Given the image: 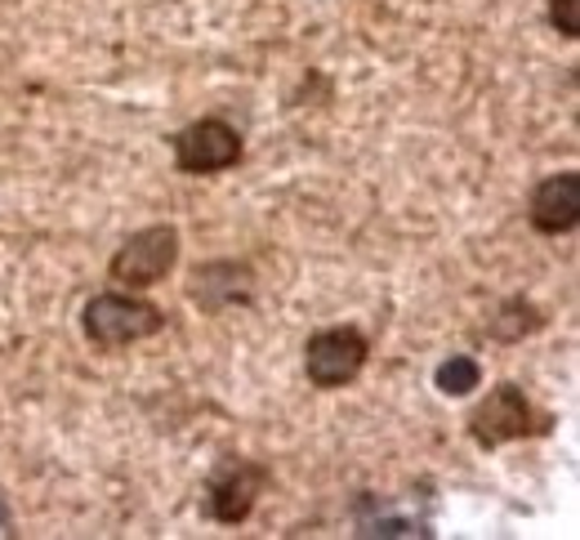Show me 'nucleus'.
I'll list each match as a JSON object with an SVG mask.
<instances>
[{"label": "nucleus", "mask_w": 580, "mask_h": 540, "mask_svg": "<svg viewBox=\"0 0 580 540\" xmlns=\"http://www.w3.org/2000/svg\"><path fill=\"white\" fill-rule=\"evenodd\" d=\"M536 326H541V313L531 309L527 300H505L500 313L492 317V335L496 339H522V335H531Z\"/></svg>", "instance_id": "nucleus-10"}, {"label": "nucleus", "mask_w": 580, "mask_h": 540, "mask_svg": "<svg viewBox=\"0 0 580 540\" xmlns=\"http://www.w3.org/2000/svg\"><path fill=\"white\" fill-rule=\"evenodd\" d=\"M469 433H473L478 447H500V442L541 433V424L527 403V393L518 384H500L487 393V403H478V411L469 416Z\"/></svg>", "instance_id": "nucleus-5"}, {"label": "nucleus", "mask_w": 580, "mask_h": 540, "mask_svg": "<svg viewBox=\"0 0 580 540\" xmlns=\"http://www.w3.org/2000/svg\"><path fill=\"white\" fill-rule=\"evenodd\" d=\"M366 335L353 331V326H335V331H322L304 344V371L317 388H345L349 380L362 375L366 367Z\"/></svg>", "instance_id": "nucleus-3"}, {"label": "nucleus", "mask_w": 580, "mask_h": 540, "mask_svg": "<svg viewBox=\"0 0 580 540\" xmlns=\"http://www.w3.org/2000/svg\"><path fill=\"white\" fill-rule=\"evenodd\" d=\"M362 536H420V523L394 518V514H379L375 523H362Z\"/></svg>", "instance_id": "nucleus-12"}, {"label": "nucleus", "mask_w": 580, "mask_h": 540, "mask_svg": "<svg viewBox=\"0 0 580 540\" xmlns=\"http://www.w3.org/2000/svg\"><path fill=\"white\" fill-rule=\"evenodd\" d=\"M549 14H554V27L576 40L580 36V0H549Z\"/></svg>", "instance_id": "nucleus-11"}, {"label": "nucleus", "mask_w": 580, "mask_h": 540, "mask_svg": "<svg viewBox=\"0 0 580 540\" xmlns=\"http://www.w3.org/2000/svg\"><path fill=\"white\" fill-rule=\"evenodd\" d=\"M531 228L536 232H571L580 224V175L576 170H563V175H549L536 192H531Z\"/></svg>", "instance_id": "nucleus-8"}, {"label": "nucleus", "mask_w": 580, "mask_h": 540, "mask_svg": "<svg viewBox=\"0 0 580 540\" xmlns=\"http://www.w3.org/2000/svg\"><path fill=\"white\" fill-rule=\"evenodd\" d=\"M179 264V228L174 224H153V228H138L121 251L112 255L108 273L112 281L143 290V286H157L170 268Z\"/></svg>", "instance_id": "nucleus-2"}, {"label": "nucleus", "mask_w": 580, "mask_h": 540, "mask_svg": "<svg viewBox=\"0 0 580 540\" xmlns=\"http://www.w3.org/2000/svg\"><path fill=\"white\" fill-rule=\"evenodd\" d=\"M268 482V469L255 460H219L206 478V509L215 523H246L259 491Z\"/></svg>", "instance_id": "nucleus-4"}, {"label": "nucleus", "mask_w": 580, "mask_h": 540, "mask_svg": "<svg viewBox=\"0 0 580 540\" xmlns=\"http://www.w3.org/2000/svg\"><path fill=\"white\" fill-rule=\"evenodd\" d=\"M433 384H438L447 398H464V393H473L482 384V367L473 358H447L438 371H433Z\"/></svg>", "instance_id": "nucleus-9"}, {"label": "nucleus", "mask_w": 580, "mask_h": 540, "mask_svg": "<svg viewBox=\"0 0 580 540\" xmlns=\"http://www.w3.org/2000/svg\"><path fill=\"white\" fill-rule=\"evenodd\" d=\"M237 157H241V134L219 117L192 121L188 130L174 134V166L183 175H215L237 166Z\"/></svg>", "instance_id": "nucleus-6"}, {"label": "nucleus", "mask_w": 580, "mask_h": 540, "mask_svg": "<svg viewBox=\"0 0 580 540\" xmlns=\"http://www.w3.org/2000/svg\"><path fill=\"white\" fill-rule=\"evenodd\" d=\"M166 326V313L134 295H94L85 304V335L99 349H121V344L153 339Z\"/></svg>", "instance_id": "nucleus-1"}, {"label": "nucleus", "mask_w": 580, "mask_h": 540, "mask_svg": "<svg viewBox=\"0 0 580 540\" xmlns=\"http://www.w3.org/2000/svg\"><path fill=\"white\" fill-rule=\"evenodd\" d=\"M188 295L202 313H223L232 304H251L255 300V273L241 260H215V264H202L192 273Z\"/></svg>", "instance_id": "nucleus-7"}, {"label": "nucleus", "mask_w": 580, "mask_h": 540, "mask_svg": "<svg viewBox=\"0 0 580 540\" xmlns=\"http://www.w3.org/2000/svg\"><path fill=\"white\" fill-rule=\"evenodd\" d=\"M5 518H10V514H5V501H0V527H5Z\"/></svg>", "instance_id": "nucleus-13"}]
</instances>
